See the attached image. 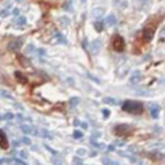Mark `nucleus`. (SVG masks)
Masks as SVG:
<instances>
[{
	"label": "nucleus",
	"instance_id": "f257e3e1",
	"mask_svg": "<svg viewBox=\"0 0 165 165\" xmlns=\"http://www.w3.org/2000/svg\"><path fill=\"white\" fill-rule=\"evenodd\" d=\"M123 110L129 114L138 115V114H141L143 111V105L141 102H136V101H126L123 105Z\"/></svg>",
	"mask_w": 165,
	"mask_h": 165
},
{
	"label": "nucleus",
	"instance_id": "f03ea898",
	"mask_svg": "<svg viewBox=\"0 0 165 165\" xmlns=\"http://www.w3.org/2000/svg\"><path fill=\"white\" fill-rule=\"evenodd\" d=\"M112 46L116 52H123L125 49V41L120 35H115L112 39Z\"/></svg>",
	"mask_w": 165,
	"mask_h": 165
},
{
	"label": "nucleus",
	"instance_id": "7ed1b4c3",
	"mask_svg": "<svg viewBox=\"0 0 165 165\" xmlns=\"http://www.w3.org/2000/svg\"><path fill=\"white\" fill-rule=\"evenodd\" d=\"M130 128L129 125H126V124H119V125L115 126V129H114V132H115L116 136H125V134L129 133Z\"/></svg>",
	"mask_w": 165,
	"mask_h": 165
},
{
	"label": "nucleus",
	"instance_id": "20e7f679",
	"mask_svg": "<svg viewBox=\"0 0 165 165\" xmlns=\"http://www.w3.org/2000/svg\"><path fill=\"white\" fill-rule=\"evenodd\" d=\"M21 46H22V41H21V40H12V41L8 43L6 49H8L9 52L16 53V52H18V50L21 49Z\"/></svg>",
	"mask_w": 165,
	"mask_h": 165
},
{
	"label": "nucleus",
	"instance_id": "39448f33",
	"mask_svg": "<svg viewBox=\"0 0 165 165\" xmlns=\"http://www.w3.org/2000/svg\"><path fill=\"white\" fill-rule=\"evenodd\" d=\"M154 35H155V29L154 27H146L142 32L144 41H151V40L154 39Z\"/></svg>",
	"mask_w": 165,
	"mask_h": 165
},
{
	"label": "nucleus",
	"instance_id": "423d86ee",
	"mask_svg": "<svg viewBox=\"0 0 165 165\" xmlns=\"http://www.w3.org/2000/svg\"><path fill=\"white\" fill-rule=\"evenodd\" d=\"M101 46H102V41H101V40H94V41H92V44L89 46L90 53H92V54H97V53L99 52Z\"/></svg>",
	"mask_w": 165,
	"mask_h": 165
},
{
	"label": "nucleus",
	"instance_id": "0eeeda50",
	"mask_svg": "<svg viewBox=\"0 0 165 165\" xmlns=\"http://www.w3.org/2000/svg\"><path fill=\"white\" fill-rule=\"evenodd\" d=\"M141 79H142V75H141V71H138V70L133 71L129 76V81H130V84H133V85L137 84V83H139Z\"/></svg>",
	"mask_w": 165,
	"mask_h": 165
},
{
	"label": "nucleus",
	"instance_id": "6e6552de",
	"mask_svg": "<svg viewBox=\"0 0 165 165\" xmlns=\"http://www.w3.org/2000/svg\"><path fill=\"white\" fill-rule=\"evenodd\" d=\"M149 109H150L151 116H152L154 119H157V117H159V112H160V107L157 105H155V103H151L149 106Z\"/></svg>",
	"mask_w": 165,
	"mask_h": 165
},
{
	"label": "nucleus",
	"instance_id": "1a4fd4ad",
	"mask_svg": "<svg viewBox=\"0 0 165 165\" xmlns=\"http://www.w3.org/2000/svg\"><path fill=\"white\" fill-rule=\"evenodd\" d=\"M150 0H134V5L137 9H144L150 5Z\"/></svg>",
	"mask_w": 165,
	"mask_h": 165
},
{
	"label": "nucleus",
	"instance_id": "9d476101",
	"mask_svg": "<svg viewBox=\"0 0 165 165\" xmlns=\"http://www.w3.org/2000/svg\"><path fill=\"white\" fill-rule=\"evenodd\" d=\"M0 147L1 149H8V139L5 137V133L0 129Z\"/></svg>",
	"mask_w": 165,
	"mask_h": 165
},
{
	"label": "nucleus",
	"instance_id": "9b49d317",
	"mask_svg": "<svg viewBox=\"0 0 165 165\" xmlns=\"http://www.w3.org/2000/svg\"><path fill=\"white\" fill-rule=\"evenodd\" d=\"M14 77H16L17 80H18V83H21V84H26V83L29 81L27 77L23 75L21 71H16V72H14Z\"/></svg>",
	"mask_w": 165,
	"mask_h": 165
},
{
	"label": "nucleus",
	"instance_id": "f8f14e48",
	"mask_svg": "<svg viewBox=\"0 0 165 165\" xmlns=\"http://www.w3.org/2000/svg\"><path fill=\"white\" fill-rule=\"evenodd\" d=\"M17 59H18L19 65H21L22 67H30V61H29L27 58H26L25 56L18 54V56H17Z\"/></svg>",
	"mask_w": 165,
	"mask_h": 165
},
{
	"label": "nucleus",
	"instance_id": "ddd939ff",
	"mask_svg": "<svg viewBox=\"0 0 165 165\" xmlns=\"http://www.w3.org/2000/svg\"><path fill=\"white\" fill-rule=\"evenodd\" d=\"M106 25L109 26V27H111V26H115L116 25V17L114 14H110L106 18Z\"/></svg>",
	"mask_w": 165,
	"mask_h": 165
},
{
	"label": "nucleus",
	"instance_id": "4468645a",
	"mask_svg": "<svg viewBox=\"0 0 165 165\" xmlns=\"http://www.w3.org/2000/svg\"><path fill=\"white\" fill-rule=\"evenodd\" d=\"M26 23H27V21H26L25 17H18V18L14 19V26H18V27H21V26H26Z\"/></svg>",
	"mask_w": 165,
	"mask_h": 165
},
{
	"label": "nucleus",
	"instance_id": "2eb2a0df",
	"mask_svg": "<svg viewBox=\"0 0 165 165\" xmlns=\"http://www.w3.org/2000/svg\"><path fill=\"white\" fill-rule=\"evenodd\" d=\"M103 13H105V9H103V8H96L93 11V17L98 19V18H101V17L103 16Z\"/></svg>",
	"mask_w": 165,
	"mask_h": 165
},
{
	"label": "nucleus",
	"instance_id": "dca6fc26",
	"mask_svg": "<svg viewBox=\"0 0 165 165\" xmlns=\"http://www.w3.org/2000/svg\"><path fill=\"white\" fill-rule=\"evenodd\" d=\"M58 21H59V25H61V26L66 27V26H69V25H70L71 19H70L69 17H59V18H58Z\"/></svg>",
	"mask_w": 165,
	"mask_h": 165
},
{
	"label": "nucleus",
	"instance_id": "f3484780",
	"mask_svg": "<svg viewBox=\"0 0 165 165\" xmlns=\"http://www.w3.org/2000/svg\"><path fill=\"white\" fill-rule=\"evenodd\" d=\"M54 38L57 40V43H59V44H67V40L63 38L59 32H54Z\"/></svg>",
	"mask_w": 165,
	"mask_h": 165
},
{
	"label": "nucleus",
	"instance_id": "a211bd4d",
	"mask_svg": "<svg viewBox=\"0 0 165 165\" xmlns=\"http://www.w3.org/2000/svg\"><path fill=\"white\" fill-rule=\"evenodd\" d=\"M103 103H107V105H111V106H115V105H117V101L115 98H112V97H105V98H103Z\"/></svg>",
	"mask_w": 165,
	"mask_h": 165
},
{
	"label": "nucleus",
	"instance_id": "6ab92c4d",
	"mask_svg": "<svg viewBox=\"0 0 165 165\" xmlns=\"http://www.w3.org/2000/svg\"><path fill=\"white\" fill-rule=\"evenodd\" d=\"M9 14H11V4H8L5 8H3L1 12H0V16L1 17H8Z\"/></svg>",
	"mask_w": 165,
	"mask_h": 165
},
{
	"label": "nucleus",
	"instance_id": "aec40b11",
	"mask_svg": "<svg viewBox=\"0 0 165 165\" xmlns=\"http://www.w3.org/2000/svg\"><path fill=\"white\" fill-rule=\"evenodd\" d=\"M21 130H22V132L25 133V134H31L34 129H32V126L27 125V124H26V125L23 124V125H21Z\"/></svg>",
	"mask_w": 165,
	"mask_h": 165
},
{
	"label": "nucleus",
	"instance_id": "412c9836",
	"mask_svg": "<svg viewBox=\"0 0 165 165\" xmlns=\"http://www.w3.org/2000/svg\"><path fill=\"white\" fill-rule=\"evenodd\" d=\"M150 157L151 159H154V160H163L164 155L160 154V152H152V154H150Z\"/></svg>",
	"mask_w": 165,
	"mask_h": 165
},
{
	"label": "nucleus",
	"instance_id": "4be33fe9",
	"mask_svg": "<svg viewBox=\"0 0 165 165\" xmlns=\"http://www.w3.org/2000/svg\"><path fill=\"white\" fill-rule=\"evenodd\" d=\"M102 163L103 164H111V165H119V163H117V161H114L112 159H110V157H103L102 159Z\"/></svg>",
	"mask_w": 165,
	"mask_h": 165
},
{
	"label": "nucleus",
	"instance_id": "5701e85b",
	"mask_svg": "<svg viewBox=\"0 0 165 165\" xmlns=\"http://www.w3.org/2000/svg\"><path fill=\"white\" fill-rule=\"evenodd\" d=\"M80 99L77 98V97H72L71 99H70V107H76L77 105H79Z\"/></svg>",
	"mask_w": 165,
	"mask_h": 165
},
{
	"label": "nucleus",
	"instance_id": "b1692460",
	"mask_svg": "<svg viewBox=\"0 0 165 165\" xmlns=\"http://www.w3.org/2000/svg\"><path fill=\"white\" fill-rule=\"evenodd\" d=\"M94 27H96V30L98 32H101L103 30V22L102 21H97L96 23H94Z\"/></svg>",
	"mask_w": 165,
	"mask_h": 165
},
{
	"label": "nucleus",
	"instance_id": "393cba45",
	"mask_svg": "<svg viewBox=\"0 0 165 165\" xmlns=\"http://www.w3.org/2000/svg\"><path fill=\"white\" fill-rule=\"evenodd\" d=\"M136 94H137V96H144V97H147V96H150V92H147V90H144V89H137L136 90Z\"/></svg>",
	"mask_w": 165,
	"mask_h": 165
},
{
	"label": "nucleus",
	"instance_id": "a878e982",
	"mask_svg": "<svg viewBox=\"0 0 165 165\" xmlns=\"http://www.w3.org/2000/svg\"><path fill=\"white\" fill-rule=\"evenodd\" d=\"M83 136L84 134L81 130H75V132H74V138H76V139H81Z\"/></svg>",
	"mask_w": 165,
	"mask_h": 165
},
{
	"label": "nucleus",
	"instance_id": "bb28decb",
	"mask_svg": "<svg viewBox=\"0 0 165 165\" xmlns=\"http://www.w3.org/2000/svg\"><path fill=\"white\" fill-rule=\"evenodd\" d=\"M86 77H88V79H90V80H93V81H96V83H101L99 81V79H98V77H96V76H93L92 75V74H90V72H86Z\"/></svg>",
	"mask_w": 165,
	"mask_h": 165
},
{
	"label": "nucleus",
	"instance_id": "cd10ccee",
	"mask_svg": "<svg viewBox=\"0 0 165 165\" xmlns=\"http://www.w3.org/2000/svg\"><path fill=\"white\" fill-rule=\"evenodd\" d=\"M3 120H12V119H14V115L13 114H11V112H8V114H5L4 116L1 117Z\"/></svg>",
	"mask_w": 165,
	"mask_h": 165
},
{
	"label": "nucleus",
	"instance_id": "c85d7f7f",
	"mask_svg": "<svg viewBox=\"0 0 165 165\" xmlns=\"http://www.w3.org/2000/svg\"><path fill=\"white\" fill-rule=\"evenodd\" d=\"M76 155H79V156H84V155H86V150L85 149H77L76 150Z\"/></svg>",
	"mask_w": 165,
	"mask_h": 165
},
{
	"label": "nucleus",
	"instance_id": "c756f323",
	"mask_svg": "<svg viewBox=\"0 0 165 165\" xmlns=\"http://www.w3.org/2000/svg\"><path fill=\"white\" fill-rule=\"evenodd\" d=\"M93 144V147H96V149H98V150H102V149H105V146H103V143H98V142H92Z\"/></svg>",
	"mask_w": 165,
	"mask_h": 165
},
{
	"label": "nucleus",
	"instance_id": "7c9ffc66",
	"mask_svg": "<svg viewBox=\"0 0 165 165\" xmlns=\"http://www.w3.org/2000/svg\"><path fill=\"white\" fill-rule=\"evenodd\" d=\"M41 136L45 137V138H49V139H52V138H53L52 134H50L49 132H46V130H41Z\"/></svg>",
	"mask_w": 165,
	"mask_h": 165
},
{
	"label": "nucleus",
	"instance_id": "2f4dec72",
	"mask_svg": "<svg viewBox=\"0 0 165 165\" xmlns=\"http://www.w3.org/2000/svg\"><path fill=\"white\" fill-rule=\"evenodd\" d=\"M34 50H35V48H34V45H27L26 46V53H27V54H31V53L34 52Z\"/></svg>",
	"mask_w": 165,
	"mask_h": 165
},
{
	"label": "nucleus",
	"instance_id": "473e14b6",
	"mask_svg": "<svg viewBox=\"0 0 165 165\" xmlns=\"http://www.w3.org/2000/svg\"><path fill=\"white\" fill-rule=\"evenodd\" d=\"M164 144L161 143H154V144H150V149H163Z\"/></svg>",
	"mask_w": 165,
	"mask_h": 165
},
{
	"label": "nucleus",
	"instance_id": "72a5a7b5",
	"mask_svg": "<svg viewBox=\"0 0 165 165\" xmlns=\"http://www.w3.org/2000/svg\"><path fill=\"white\" fill-rule=\"evenodd\" d=\"M52 163L53 164H62L63 161H62V159H59V157H52Z\"/></svg>",
	"mask_w": 165,
	"mask_h": 165
},
{
	"label": "nucleus",
	"instance_id": "f704fd0d",
	"mask_svg": "<svg viewBox=\"0 0 165 165\" xmlns=\"http://www.w3.org/2000/svg\"><path fill=\"white\" fill-rule=\"evenodd\" d=\"M22 142L25 144H27V146H30V144H31V139H30L29 137H23L22 138Z\"/></svg>",
	"mask_w": 165,
	"mask_h": 165
},
{
	"label": "nucleus",
	"instance_id": "c9c22d12",
	"mask_svg": "<svg viewBox=\"0 0 165 165\" xmlns=\"http://www.w3.org/2000/svg\"><path fill=\"white\" fill-rule=\"evenodd\" d=\"M72 163H74V164H83V160L80 159V157L75 156V157H74V159H72Z\"/></svg>",
	"mask_w": 165,
	"mask_h": 165
},
{
	"label": "nucleus",
	"instance_id": "e433bc0d",
	"mask_svg": "<svg viewBox=\"0 0 165 165\" xmlns=\"http://www.w3.org/2000/svg\"><path fill=\"white\" fill-rule=\"evenodd\" d=\"M102 114H103V117H105V119H107V117L110 116L111 112H110V110H106V109H105V110H102Z\"/></svg>",
	"mask_w": 165,
	"mask_h": 165
},
{
	"label": "nucleus",
	"instance_id": "4c0bfd02",
	"mask_svg": "<svg viewBox=\"0 0 165 165\" xmlns=\"http://www.w3.org/2000/svg\"><path fill=\"white\" fill-rule=\"evenodd\" d=\"M12 163H16V164H19V165H25L26 164L25 161H22V160H19V159H12Z\"/></svg>",
	"mask_w": 165,
	"mask_h": 165
},
{
	"label": "nucleus",
	"instance_id": "58836bf2",
	"mask_svg": "<svg viewBox=\"0 0 165 165\" xmlns=\"http://www.w3.org/2000/svg\"><path fill=\"white\" fill-rule=\"evenodd\" d=\"M0 93H1L3 97H6V98H12L11 94H8V92H5V90H0Z\"/></svg>",
	"mask_w": 165,
	"mask_h": 165
},
{
	"label": "nucleus",
	"instance_id": "ea45409f",
	"mask_svg": "<svg viewBox=\"0 0 165 165\" xmlns=\"http://www.w3.org/2000/svg\"><path fill=\"white\" fill-rule=\"evenodd\" d=\"M125 157L130 161V163H138V160L136 159V157H132V156H125Z\"/></svg>",
	"mask_w": 165,
	"mask_h": 165
},
{
	"label": "nucleus",
	"instance_id": "a19ab883",
	"mask_svg": "<svg viewBox=\"0 0 165 165\" xmlns=\"http://www.w3.org/2000/svg\"><path fill=\"white\" fill-rule=\"evenodd\" d=\"M114 144H115V146H119V147H123L125 143H124L123 141H116V142H114Z\"/></svg>",
	"mask_w": 165,
	"mask_h": 165
},
{
	"label": "nucleus",
	"instance_id": "79ce46f5",
	"mask_svg": "<svg viewBox=\"0 0 165 165\" xmlns=\"http://www.w3.org/2000/svg\"><path fill=\"white\" fill-rule=\"evenodd\" d=\"M19 156L23 157V159H27V152H25V151H21V152H19Z\"/></svg>",
	"mask_w": 165,
	"mask_h": 165
},
{
	"label": "nucleus",
	"instance_id": "37998d69",
	"mask_svg": "<svg viewBox=\"0 0 165 165\" xmlns=\"http://www.w3.org/2000/svg\"><path fill=\"white\" fill-rule=\"evenodd\" d=\"M63 8H69V11H71V1L66 3V4H63Z\"/></svg>",
	"mask_w": 165,
	"mask_h": 165
},
{
	"label": "nucleus",
	"instance_id": "c03bdc74",
	"mask_svg": "<svg viewBox=\"0 0 165 165\" xmlns=\"http://www.w3.org/2000/svg\"><path fill=\"white\" fill-rule=\"evenodd\" d=\"M12 13H13V14H14V16H18V14H19V9H18V8L12 9Z\"/></svg>",
	"mask_w": 165,
	"mask_h": 165
},
{
	"label": "nucleus",
	"instance_id": "a18cd8bd",
	"mask_svg": "<svg viewBox=\"0 0 165 165\" xmlns=\"http://www.w3.org/2000/svg\"><path fill=\"white\" fill-rule=\"evenodd\" d=\"M160 34H161V41H163V38L165 36V26L163 29H161V31H160Z\"/></svg>",
	"mask_w": 165,
	"mask_h": 165
},
{
	"label": "nucleus",
	"instance_id": "49530a36",
	"mask_svg": "<svg viewBox=\"0 0 165 165\" xmlns=\"http://www.w3.org/2000/svg\"><path fill=\"white\" fill-rule=\"evenodd\" d=\"M4 83H5V77L0 74V84H4Z\"/></svg>",
	"mask_w": 165,
	"mask_h": 165
},
{
	"label": "nucleus",
	"instance_id": "de8ad7c7",
	"mask_svg": "<svg viewBox=\"0 0 165 165\" xmlns=\"http://www.w3.org/2000/svg\"><path fill=\"white\" fill-rule=\"evenodd\" d=\"M80 125H81L83 129H88V124L86 123H80Z\"/></svg>",
	"mask_w": 165,
	"mask_h": 165
},
{
	"label": "nucleus",
	"instance_id": "09e8293b",
	"mask_svg": "<svg viewBox=\"0 0 165 165\" xmlns=\"http://www.w3.org/2000/svg\"><path fill=\"white\" fill-rule=\"evenodd\" d=\"M12 144H13L14 147H18V146H19V142H17V141H13V143H12Z\"/></svg>",
	"mask_w": 165,
	"mask_h": 165
},
{
	"label": "nucleus",
	"instance_id": "8fccbe9b",
	"mask_svg": "<svg viewBox=\"0 0 165 165\" xmlns=\"http://www.w3.org/2000/svg\"><path fill=\"white\" fill-rule=\"evenodd\" d=\"M106 150H107V151H114V150H115V147H114V146H109Z\"/></svg>",
	"mask_w": 165,
	"mask_h": 165
},
{
	"label": "nucleus",
	"instance_id": "3c124183",
	"mask_svg": "<svg viewBox=\"0 0 165 165\" xmlns=\"http://www.w3.org/2000/svg\"><path fill=\"white\" fill-rule=\"evenodd\" d=\"M128 150H129V151H132V152H134V151H137V147H129Z\"/></svg>",
	"mask_w": 165,
	"mask_h": 165
},
{
	"label": "nucleus",
	"instance_id": "603ef678",
	"mask_svg": "<svg viewBox=\"0 0 165 165\" xmlns=\"http://www.w3.org/2000/svg\"><path fill=\"white\" fill-rule=\"evenodd\" d=\"M39 54L43 56V54H44V50H43V49H39Z\"/></svg>",
	"mask_w": 165,
	"mask_h": 165
},
{
	"label": "nucleus",
	"instance_id": "864d4df0",
	"mask_svg": "<svg viewBox=\"0 0 165 165\" xmlns=\"http://www.w3.org/2000/svg\"><path fill=\"white\" fill-rule=\"evenodd\" d=\"M90 156H92V157H94V156H97V152H94V151H93V152L90 154Z\"/></svg>",
	"mask_w": 165,
	"mask_h": 165
},
{
	"label": "nucleus",
	"instance_id": "5fc2aeb1",
	"mask_svg": "<svg viewBox=\"0 0 165 165\" xmlns=\"http://www.w3.org/2000/svg\"><path fill=\"white\" fill-rule=\"evenodd\" d=\"M75 125H80V121L79 120H75Z\"/></svg>",
	"mask_w": 165,
	"mask_h": 165
},
{
	"label": "nucleus",
	"instance_id": "6e6d98bb",
	"mask_svg": "<svg viewBox=\"0 0 165 165\" xmlns=\"http://www.w3.org/2000/svg\"><path fill=\"white\" fill-rule=\"evenodd\" d=\"M81 3H85V0H81Z\"/></svg>",
	"mask_w": 165,
	"mask_h": 165
},
{
	"label": "nucleus",
	"instance_id": "4d7b16f0",
	"mask_svg": "<svg viewBox=\"0 0 165 165\" xmlns=\"http://www.w3.org/2000/svg\"><path fill=\"white\" fill-rule=\"evenodd\" d=\"M0 164H3V163H1V159H0Z\"/></svg>",
	"mask_w": 165,
	"mask_h": 165
}]
</instances>
